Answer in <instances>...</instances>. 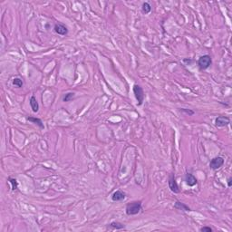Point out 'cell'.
<instances>
[{
	"mask_svg": "<svg viewBox=\"0 0 232 232\" xmlns=\"http://www.w3.org/2000/svg\"><path fill=\"white\" fill-rule=\"evenodd\" d=\"M142 210V202L141 201H133L129 203L126 206V214L129 216H133L140 213Z\"/></svg>",
	"mask_w": 232,
	"mask_h": 232,
	"instance_id": "1",
	"label": "cell"
},
{
	"mask_svg": "<svg viewBox=\"0 0 232 232\" xmlns=\"http://www.w3.org/2000/svg\"><path fill=\"white\" fill-rule=\"evenodd\" d=\"M133 94H134L136 100L138 101V105H142L143 103L144 98H145L143 89L139 84H134L133 85Z\"/></svg>",
	"mask_w": 232,
	"mask_h": 232,
	"instance_id": "2",
	"label": "cell"
},
{
	"mask_svg": "<svg viewBox=\"0 0 232 232\" xmlns=\"http://www.w3.org/2000/svg\"><path fill=\"white\" fill-rule=\"evenodd\" d=\"M211 64H212V60H211L210 55H202L201 57H199V59L198 61V65L200 70L208 69L211 65Z\"/></svg>",
	"mask_w": 232,
	"mask_h": 232,
	"instance_id": "3",
	"label": "cell"
},
{
	"mask_svg": "<svg viewBox=\"0 0 232 232\" xmlns=\"http://www.w3.org/2000/svg\"><path fill=\"white\" fill-rule=\"evenodd\" d=\"M168 184H169V190H171L172 192H174V193H179V192H180V189H179V186H178V184H177V181H176V180H175L174 174H171V175H169Z\"/></svg>",
	"mask_w": 232,
	"mask_h": 232,
	"instance_id": "4",
	"label": "cell"
},
{
	"mask_svg": "<svg viewBox=\"0 0 232 232\" xmlns=\"http://www.w3.org/2000/svg\"><path fill=\"white\" fill-rule=\"evenodd\" d=\"M224 164V159L222 157H215L209 162V167L212 169H218Z\"/></svg>",
	"mask_w": 232,
	"mask_h": 232,
	"instance_id": "5",
	"label": "cell"
},
{
	"mask_svg": "<svg viewBox=\"0 0 232 232\" xmlns=\"http://www.w3.org/2000/svg\"><path fill=\"white\" fill-rule=\"evenodd\" d=\"M55 32L60 36H66L68 34V28L62 23H57L55 25Z\"/></svg>",
	"mask_w": 232,
	"mask_h": 232,
	"instance_id": "6",
	"label": "cell"
},
{
	"mask_svg": "<svg viewBox=\"0 0 232 232\" xmlns=\"http://www.w3.org/2000/svg\"><path fill=\"white\" fill-rule=\"evenodd\" d=\"M230 120L228 116H218L215 120V124L217 127H224L229 124Z\"/></svg>",
	"mask_w": 232,
	"mask_h": 232,
	"instance_id": "7",
	"label": "cell"
},
{
	"mask_svg": "<svg viewBox=\"0 0 232 232\" xmlns=\"http://www.w3.org/2000/svg\"><path fill=\"white\" fill-rule=\"evenodd\" d=\"M185 181H186V184L190 187H193L198 183L197 179L191 173H187L186 175H185Z\"/></svg>",
	"mask_w": 232,
	"mask_h": 232,
	"instance_id": "8",
	"label": "cell"
},
{
	"mask_svg": "<svg viewBox=\"0 0 232 232\" xmlns=\"http://www.w3.org/2000/svg\"><path fill=\"white\" fill-rule=\"evenodd\" d=\"M125 193L118 190L116 191L113 195H112V200L113 201H121V200H123L125 199Z\"/></svg>",
	"mask_w": 232,
	"mask_h": 232,
	"instance_id": "9",
	"label": "cell"
},
{
	"mask_svg": "<svg viewBox=\"0 0 232 232\" xmlns=\"http://www.w3.org/2000/svg\"><path fill=\"white\" fill-rule=\"evenodd\" d=\"M29 103H30V106H31V108H32V110H33L34 113L38 112V110H39V104H38V102H37L36 96L33 95L32 97L30 98Z\"/></svg>",
	"mask_w": 232,
	"mask_h": 232,
	"instance_id": "10",
	"label": "cell"
},
{
	"mask_svg": "<svg viewBox=\"0 0 232 232\" xmlns=\"http://www.w3.org/2000/svg\"><path fill=\"white\" fill-rule=\"evenodd\" d=\"M174 208H175L176 209H179V210L191 211V209H190L187 205H185L184 203H181V202H180V201H176V202H175Z\"/></svg>",
	"mask_w": 232,
	"mask_h": 232,
	"instance_id": "11",
	"label": "cell"
},
{
	"mask_svg": "<svg viewBox=\"0 0 232 232\" xmlns=\"http://www.w3.org/2000/svg\"><path fill=\"white\" fill-rule=\"evenodd\" d=\"M27 121H31V122H33V123H36V124H37L41 129H44V123H43L42 120L39 119V118H36V117H27Z\"/></svg>",
	"mask_w": 232,
	"mask_h": 232,
	"instance_id": "12",
	"label": "cell"
},
{
	"mask_svg": "<svg viewBox=\"0 0 232 232\" xmlns=\"http://www.w3.org/2000/svg\"><path fill=\"white\" fill-rule=\"evenodd\" d=\"M142 9H143V12L144 14H149V13L151 11V6L148 2H145V3L143 4Z\"/></svg>",
	"mask_w": 232,
	"mask_h": 232,
	"instance_id": "13",
	"label": "cell"
},
{
	"mask_svg": "<svg viewBox=\"0 0 232 232\" xmlns=\"http://www.w3.org/2000/svg\"><path fill=\"white\" fill-rule=\"evenodd\" d=\"M10 184L12 185V191H15L17 190V187H18V183H17V180L14 179V178H9L8 179Z\"/></svg>",
	"mask_w": 232,
	"mask_h": 232,
	"instance_id": "14",
	"label": "cell"
},
{
	"mask_svg": "<svg viewBox=\"0 0 232 232\" xmlns=\"http://www.w3.org/2000/svg\"><path fill=\"white\" fill-rule=\"evenodd\" d=\"M110 227L113 228H116V229H121V228H124V225H122L121 223L120 222H117V221H113L110 224Z\"/></svg>",
	"mask_w": 232,
	"mask_h": 232,
	"instance_id": "15",
	"label": "cell"
},
{
	"mask_svg": "<svg viewBox=\"0 0 232 232\" xmlns=\"http://www.w3.org/2000/svg\"><path fill=\"white\" fill-rule=\"evenodd\" d=\"M13 84H14L15 86L21 88V87H23L24 83H23L22 79H20V78H15V79L13 80Z\"/></svg>",
	"mask_w": 232,
	"mask_h": 232,
	"instance_id": "16",
	"label": "cell"
},
{
	"mask_svg": "<svg viewBox=\"0 0 232 232\" xmlns=\"http://www.w3.org/2000/svg\"><path fill=\"white\" fill-rule=\"evenodd\" d=\"M73 97H74V94H73V92H68V94H66V95H65V97L63 98V101H64V102H70Z\"/></svg>",
	"mask_w": 232,
	"mask_h": 232,
	"instance_id": "17",
	"label": "cell"
},
{
	"mask_svg": "<svg viewBox=\"0 0 232 232\" xmlns=\"http://www.w3.org/2000/svg\"><path fill=\"white\" fill-rule=\"evenodd\" d=\"M180 112L184 113H186V114H188V115H193V114H194V112H193L192 110H191V109H185V108H180Z\"/></svg>",
	"mask_w": 232,
	"mask_h": 232,
	"instance_id": "18",
	"label": "cell"
},
{
	"mask_svg": "<svg viewBox=\"0 0 232 232\" xmlns=\"http://www.w3.org/2000/svg\"><path fill=\"white\" fill-rule=\"evenodd\" d=\"M199 230L201 232H212L213 231V229L210 227H202Z\"/></svg>",
	"mask_w": 232,
	"mask_h": 232,
	"instance_id": "19",
	"label": "cell"
},
{
	"mask_svg": "<svg viewBox=\"0 0 232 232\" xmlns=\"http://www.w3.org/2000/svg\"><path fill=\"white\" fill-rule=\"evenodd\" d=\"M228 187L232 186V178H228Z\"/></svg>",
	"mask_w": 232,
	"mask_h": 232,
	"instance_id": "20",
	"label": "cell"
}]
</instances>
